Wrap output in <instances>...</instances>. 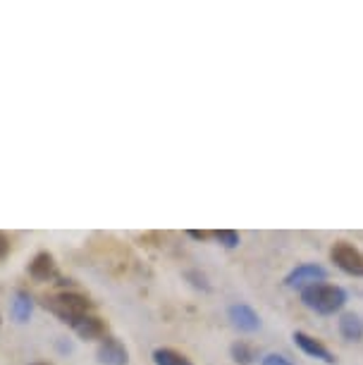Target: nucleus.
<instances>
[{
	"mask_svg": "<svg viewBox=\"0 0 363 365\" xmlns=\"http://www.w3.org/2000/svg\"><path fill=\"white\" fill-rule=\"evenodd\" d=\"M44 308L48 313L56 315L58 320H63L65 325L74 327L84 315L93 311V303L81 292H58V294L46 296Z\"/></svg>",
	"mask_w": 363,
	"mask_h": 365,
	"instance_id": "f257e3e1",
	"label": "nucleus"
},
{
	"mask_svg": "<svg viewBox=\"0 0 363 365\" xmlns=\"http://www.w3.org/2000/svg\"><path fill=\"white\" fill-rule=\"evenodd\" d=\"M301 301H304L306 308H311V311H316L320 315H332L344 308L347 294H344V289L337 284L318 282V284H311L301 292Z\"/></svg>",
	"mask_w": 363,
	"mask_h": 365,
	"instance_id": "f03ea898",
	"label": "nucleus"
},
{
	"mask_svg": "<svg viewBox=\"0 0 363 365\" xmlns=\"http://www.w3.org/2000/svg\"><path fill=\"white\" fill-rule=\"evenodd\" d=\"M330 258L342 272L354 274V277H363V253L354 244H349V241H334L330 249Z\"/></svg>",
	"mask_w": 363,
	"mask_h": 365,
	"instance_id": "7ed1b4c3",
	"label": "nucleus"
},
{
	"mask_svg": "<svg viewBox=\"0 0 363 365\" xmlns=\"http://www.w3.org/2000/svg\"><path fill=\"white\" fill-rule=\"evenodd\" d=\"M96 356L103 365H129V351L122 344L118 336L108 334L106 339L98 341V349H96Z\"/></svg>",
	"mask_w": 363,
	"mask_h": 365,
	"instance_id": "20e7f679",
	"label": "nucleus"
},
{
	"mask_svg": "<svg viewBox=\"0 0 363 365\" xmlns=\"http://www.w3.org/2000/svg\"><path fill=\"white\" fill-rule=\"evenodd\" d=\"M318 282H325V270L316 263H304L299 267H294V270L287 274L285 284L292 287V289H301L304 292L306 287L311 284H318Z\"/></svg>",
	"mask_w": 363,
	"mask_h": 365,
	"instance_id": "39448f33",
	"label": "nucleus"
},
{
	"mask_svg": "<svg viewBox=\"0 0 363 365\" xmlns=\"http://www.w3.org/2000/svg\"><path fill=\"white\" fill-rule=\"evenodd\" d=\"M26 272L36 282H53L58 277V263L48 251H41L31 258V263L26 265Z\"/></svg>",
	"mask_w": 363,
	"mask_h": 365,
	"instance_id": "423d86ee",
	"label": "nucleus"
},
{
	"mask_svg": "<svg viewBox=\"0 0 363 365\" xmlns=\"http://www.w3.org/2000/svg\"><path fill=\"white\" fill-rule=\"evenodd\" d=\"M294 341H297V346L304 351L306 356L318 358V361H323L327 365L337 363V358L330 354V349H327L320 339H316V336H311V334H306V332H294Z\"/></svg>",
	"mask_w": 363,
	"mask_h": 365,
	"instance_id": "0eeeda50",
	"label": "nucleus"
},
{
	"mask_svg": "<svg viewBox=\"0 0 363 365\" xmlns=\"http://www.w3.org/2000/svg\"><path fill=\"white\" fill-rule=\"evenodd\" d=\"M72 329L77 332L79 339H84V341H101V339H106V336H108L106 320L98 318V315H93V313L84 315V318H81Z\"/></svg>",
	"mask_w": 363,
	"mask_h": 365,
	"instance_id": "6e6552de",
	"label": "nucleus"
},
{
	"mask_svg": "<svg viewBox=\"0 0 363 365\" xmlns=\"http://www.w3.org/2000/svg\"><path fill=\"white\" fill-rule=\"evenodd\" d=\"M230 320H232V325L244 329V332H253V329H258V325H261L258 313L253 311L251 306H246V303H235V306H230Z\"/></svg>",
	"mask_w": 363,
	"mask_h": 365,
	"instance_id": "1a4fd4ad",
	"label": "nucleus"
},
{
	"mask_svg": "<svg viewBox=\"0 0 363 365\" xmlns=\"http://www.w3.org/2000/svg\"><path fill=\"white\" fill-rule=\"evenodd\" d=\"M339 334L347 341H361L363 339V320L356 313H344L339 318Z\"/></svg>",
	"mask_w": 363,
	"mask_h": 365,
	"instance_id": "9d476101",
	"label": "nucleus"
},
{
	"mask_svg": "<svg viewBox=\"0 0 363 365\" xmlns=\"http://www.w3.org/2000/svg\"><path fill=\"white\" fill-rule=\"evenodd\" d=\"M153 363L155 365H194L189 361L182 351L177 349H170V346H160L153 351Z\"/></svg>",
	"mask_w": 363,
	"mask_h": 365,
	"instance_id": "9b49d317",
	"label": "nucleus"
},
{
	"mask_svg": "<svg viewBox=\"0 0 363 365\" xmlns=\"http://www.w3.org/2000/svg\"><path fill=\"white\" fill-rule=\"evenodd\" d=\"M230 354H232V361L239 363V365H251L253 361H256V349L246 341H235L230 349Z\"/></svg>",
	"mask_w": 363,
	"mask_h": 365,
	"instance_id": "f8f14e48",
	"label": "nucleus"
},
{
	"mask_svg": "<svg viewBox=\"0 0 363 365\" xmlns=\"http://www.w3.org/2000/svg\"><path fill=\"white\" fill-rule=\"evenodd\" d=\"M12 318L17 322H26L31 318V299L24 292H19L12 301Z\"/></svg>",
	"mask_w": 363,
	"mask_h": 365,
	"instance_id": "ddd939ff",
	"label": "nucleus"
},
{
	"mask_svg": "<svg viewBox=\"0 0 363 365\" xmlns=\"http://www.w3.org/2000/svg\"><path fill=\"white\" fill-rule=\"evenodd\" d=\"M213 237L218 239V244L225 246V249H237L239 241H242V237H239L235 230H218Z\"/></svg>",
	"mask_w": 363,
	"mask_h": 365,
	"instance_id": "4468645a",
	"label": "nucleus"
},
{
	"mask_svg": "<svg viewBox=\"0 0 363 365\" xmlns=\"http://www.w3.org/2000/svg\"><path fill=\"white\" fill-rule=\"evenodd\" d=\"M10 249H12V241L5 232H0V260H5L10 256Z\"/></svg>",
	"mask_w": 363,
	"mask_h": 365,
	"instance_id": "2eb2a0df",
	"label": "nucleus"
},
{
	"mask_svg": "<svg viewBox=\"0 0 363 365\" xmlns=\"http://www.w3.org/2000/svg\"><path fill=\"white\" fill-rule=\"evenodd\" d=\"M263 365H294L290 358L280 356V354H268L263 358Z\"/></svg>",
	"mask_w": 363,
	"mask_h": 365,
	"instance_id": "dca6fc26",
	"label": "nucleus"
},
{
	"mask_svg": "<svg viewBox=\"0 0 363 365\" xmlns=\"http://www.w3.org/2000/svg\"><path fill=\"white\" fill-rule=\"evenodd\" d=\"M187 234H189L191 239H196V241H205V239L213 237V234H210V232H198V230H189Z\"/></svg>",
	"mask_w": 363,
	"mask_h": 365,
	"instance_id": "f3484780",
	"label": "nucleus"
},
{
	"mask_svg": "<svg viewBox=\"0 0 363 365\" xmlns=\"http://www.w3.org/2000/svg\"><path fill=\"white\" fill-rule=\"evenodd\" d=\"M31 365H51V363H44V361H39V363H31Z\"/></svg>",
	"mask_w": 363,
	"mask_h": 365,
	"instance_id": "a211bd4d",
	"label": "nucleus"
},
{
	"mask_svg": "<svg viewBox=\"0 0 363 365\" xmlns=\"http://www.w3.org/2000/svg\"><path fill=\"white\" fill-rule=\"evenodd\" d=\"M0 325H3V318H0Z\"/></svg>",
	"mask_w": 363,
	"mask_h": 365,
	"instance_id": "6ab92c4d",
	"label": "nucleus"
}]
</instances>
